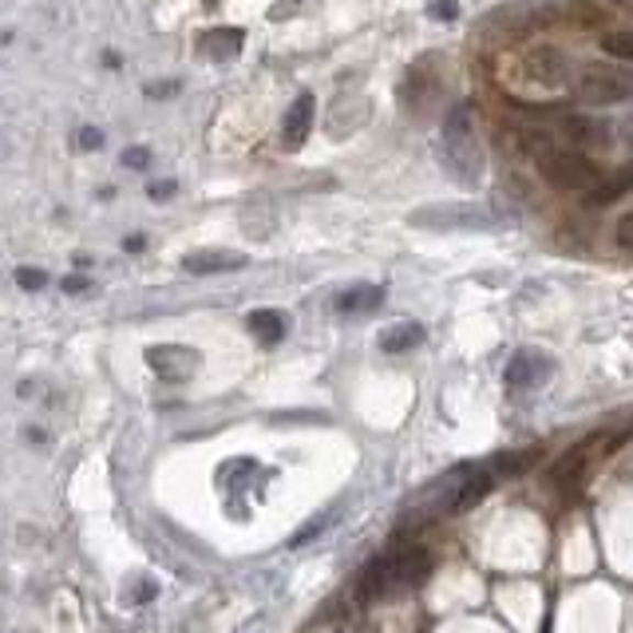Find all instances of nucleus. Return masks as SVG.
<instances>
[{
  "mask_svg": "<svg viewBox=\"0 0 633 633\" xmlns=\"http://www.w3.org/2000/svg\"><path fill=\"white\" fill-rule=\"evenodd\" d=\"M622 138H625V143H630V147H633V111L622 119Z\"/></svg>",
  "mask_w": 633,
  "mask_h": 633,
  "instance_id": "obj_27",
  "label": "nucleus"
},
{
  "mask_svg": "<svg viewBox=\"0 0 633 633\" xmlns=\"http://www.w3.org/2000/svg\"><path fill=\"white\" fill-rule=\"evenodd\" d=\"M618 242H622L625 249H633V210L618 218Z\"/></svg>",
  "mask_w": 633,
  "mask_h": 633,
  "instance_id": "obj_24",
  "label": "nucleus"
},
{
  "mask_svg": "<svg viewBox=\"0 0 633 633\" xmlns=\"http://www.w3.org/2000/svg\"><path fill=\"white\" fill-rule=\"evenodd\" d=\"M574 99L590 103V108H610V103H625L633 99V68L630 64H586L574 79Z\"/></svg>",
  "mask_w": 633,
  "mask_h": 633,
  "instance_id": "obj_3",
  "label": "nucleus"
},
{
  "mask_svg": "<svg viewBox=\"0 0 633 633\" xmlns=\"http://www.w3.org/2000/svg\"><path fill=\"white\" fill-rule=\"evenodd\" d=\"M76 143H79V151H99V147H103V131H99V127H79Z\"/></svg>",
  "mask_w": 633,
  "mask_h": 633,
  "instance_id": "obj_22",
  "label": "nucleus"
},
{
  "mask_svg": "<svg viewBox=\"0 0 633 633\" xmlns=\"http://www.w3.org/2000/svg\"><path fill=\"white\" fill-rule=\"evenodd\" d=\"M16 286L29 289V293H32V289H44V286H48V274H44V269H36V266H20L16 269Z\"/></svg>",
  "mask_w": 633,
  "mask_h": 633,
  "instance_id": "obj_20",
  "label": "nucleus"
},
{
  "mask_svg": "<svg viewBox=\"0 0 633 633\" xmlns=\"http://www.w3.org/2000/svg\"><path fill=\"white\" fill-rule=\"evenodd\" d=\"M440 163H444V170L464 190H475L484 182L487 158H484V147H479V131H475L471 99H459L444 115V127H440Z\"/></svg>",
  "mask_w": 633,
  "mask_h": 633,
  "instance_id": "obj_1",
  "label": "nucleus"
},
{
  "mask_svg": "<svg viewBox=\"0 0 633 633\" xmlns=\"http://www.w3.org/2000/svg\"><path fill=\"white\" fill-rule=\"evenodd\" d=\"M123 246H127L131 254H138V249H143V237H138V234H135V237H127V242H123Z\"/></svg>",
  "mask_w": 633,
  "mask_h": 633,
  "instance_id": "obj_28",
  "label": "nucleus"
},
{
  "mask_svg": "<svg viewBox=\"0 0 633 633\" xmlns=\"http://www.w3.org/2000/svg\"><path fill=\"white\" fill-rule=\"evenodd\" d=\"M207 4H214V0H207Z\"/></svg>",
  "mask_w": 633,
  "mask_h": 633,
  "instance_id": "obj_30",
  "label": "nucleus"
},
{
  "mask_svg": "<svg viewBox=\"0 0 633 633\" xmlns=\"http://www.w3.org/2000/svg\"><path fill=\"white\" fill-rule=\"evenodd\" d=\"M246 329L262 341V345H277L281 336H286L289 321L277 309H254V313L246 316Z\"/></svg>",
  "mask_w": 633,
  "mask_h": 633,
  "instance_id": "obj_12",
  "label": "nucleus"
},
{
  "mask_svg": "<svg viewBox=\"0 0 633 633\" xmlns=\"http://www.w3.org/2000/svg\"><path fill=\"white\" fill-rule=\"evenodd\" d=\"M175 182H147V195L151 198H170V195H175Z\"/></svg>",
  "mask_w": 633,
  "mask_h": 633,
  "instance_id": "obj_26",
  "label": "nucleus"
},
{
  "mask_svg": "<svg viewBox=\"0 0 633 633\" xmlns=\"http://www.w3.org/2000/svg\"><path fill=\"white\" fill-rule=\"evenodd\" d=\"M336 519H341V507H325V511L313 514V519H309L306 526H297L293 538H289V546H293V551H301V546L316 543V538H325V531L336 523Z\"/></svg>",
  "mask_w": 633,
  "mask_h": 633,
  "instance_id": "obj_16",
  "label": "nucleus"
},
{
  "mask_svg": "<svg viewBox=\"0 0 633 633\" xmlns=\"http://www.w3.org/2000/svg\"><path fill=\"white\" fill-rule=\"evenodd\" d=\"M554 373V360L546 353H538V348H519V353L507 360V388L511 392H526V388H538L546 380V376Z\"/></svg>",
  "mask_w": 633,
  "mask_h": 633,
  "instance_id": "obj_7",
  "label": "nucleus"
},
{
  "mask_svg": "<svg viewBox=\"0 0 633 633\" xmlns=\"http://www.w3.org/2000/svg\"><path fill=\"white\" fill-rule=\"evenodd\" d=\"M420 230H484L495 226V218L475 202H444V207H420L408 218Z\"/></svg>",
  "mask_w": 633,
  "mask_h": 633,
  "instance_id": "obj_5",
  "label": "nucleus"
},
{
  "mask_svg": "<svg viewBox=\"0 0 633 633\" xmlns=\"http://www.w3.org/2000/svg\"><path fill=\"white\" fill-rule=\"evenodd\" d=\"M602 52H610L613 59H625V64H633V29L606 32V36H602Z\"/></svg>",
  "mask_w": 633,
  "mask_h": 633,
  "instance_id": "obj_18",
  "label": "nucleus"
},
{
  "mask_svg": "<svg viewBox=\"0 0 633 633\" xmlns=\"http://www.w3.org/2000/svg\"><path fill=\"white\" fill-rule=\"evenodd\" d=\"M380 306H385V289L380 286H353L336 297V309H341V313H368V309H380Z\"/></svg>",
  "mask_w": 633,
  "mask_h": 633,
  "instance_id": "obj_15",
  "label": "nucleus"
},
{
  "mask_svg": "<svg viewBox=\"0 0 633 633\" xmlns=\"http://www.w3.org/2000/svg\"><path fill=\"white\" fill-rule=\"evenodd\" d=\"M523 71H526V79L543 84V88H563L566 79H570V64H566V56L554 48V44L526 48L523 52Z\"/></svg>",
  "mask_w": 633,
  "mask_h": 633,
  "instance_id": "obj_8",
  "label": "nucleus"
},
{
  "mask_svg": "<svg viewBox=\"0 0 633 633\" xmlns=\"http://www.w3.org/2000/svg\"><path fill=\"white\" fill-rule=\"evenodd\" d=\"M249 266V257L242 249H190L182 257V269L190 277H214V274H230V269Z\"/></svg>",
  "mask_w": 633,
  "mask_h": 633,
  "instance_id": "obj_10",
  "label": "nucleus"
},
{
  "mask_svg": "<svg viewBox=\"0 0 633 633\" xmlns=\"http://www.w3.org/2000/svg\"><path fill=\"white\" fill-rule=\"evenodd\" d=\"M424 336L427 333L420 321H400V325H392L380 333V348H385V353H408V348L424 345Z\"/></svg>",
  "mask_w": 633,
  "mask_h": 633,
  "instance_id": "obj_14",
  "label": "nucleus"
},
{
  "mask_svg": "<svg viewBox=\"0 0 633 633\" xmlns=\"http://www.w3.org/2000/svg\"><path fill=\"white\" fill-rule=\"evenodd\" d=\"M151 163V151L147 147H131V151H123V167H131V170H143Z\"/></svg>",
  "mask_w": 633,
  "mask_h": 633,
  "instance_id": "obj_23",
  "label": "nucleus"
},
{
  "mask_svg": "<svg viewBox=\"0 0 633 633\" xmlns=\"http://www.w3.org/2000/svg\"><path fill=\"white\" fill-rule=\"evenodd\" d=\"M336 633H356V630H348V625H345V630H336Z\"/></svg>",
  "mask_w": 633,
  "mask_h": 633,
  "instance_id": "obj_29",
  "label": "nucleus"
},
{
  "mask_svg": "<svg viewBox=\"0 0 633 633\" xmlns=\"http://www.w3.org/2000/svg\"><path fill=\"white\" fill-rule=\"evenodd\" d=\"M432 574V554L424 546H408V551H388L380 558L365 566L360 574V590L356 598L360 602H376V598H388V593L412 590Z\"/></svg>",
  "mask_w": 633,
  "mask_h": 633,
  "instance_id": "obj_2",
  "label": "nucleus"
},
{
  "mask_svg": "<svg viewBox=\"0 0 633 633\" xmlns=\"http://www.w3.org/2000/svg\"><path fill=\"white\" fill-rule=\"evenodd\" d=\"M633 187V167H625V170H618V175L610 178V182H598V187L590 190V195H586V202H590V207H610L613 198H622L625 190Z\"/></svg>",
  "mask_w": 633,
  "mask_h": 633,
  "instance_id": "obj_17",
  "label": "nucleus"
},
{
  "mask_svg": "<svg viewBox=\"0 0 633 633\" xmlns=\"http://www.w3.org/2000/svg\"><path fill=\"white\" fill-rule=\"evenodd\" d=\"M427 16H432V20H455V16H459V0H427Z\"/></svg>",
  "mask_w": 633,
  "mask_h": 633,
  "instance_id": "obj_21",
  "label": "nucleus"
},
{
  "mask_svg": "<svg viewBox=\"0 0 633 633\" xmlns=\"http://www.w3.org/2000/svg\"><path fill=\"white\" fill-rule=\"evenodd\" d=\"M538 459V447H526V452H511V455H499L495 459V471L499 475H519V471H526V467Z\"/></svg>",
  "mask_w": 633,
  "mask_h": 633,
  "instance_id": "obj_19",
  "label": "nucleus"
},
{
  "mask_svg": "<svg viewBox=\"0 0 633 633\" xmlns=\"http://www.w3.org/2000/svg\"><path fill=\"white\" fill-rule=\"evenodd\" d=\"M538 163V175L551 182L554 190H574V195H590L598 182H602V170L593 158H586L582 151H558L551 147L546 155L534 158Z\"/></svg>",
  "mask_w": 633,
  "mask_h": 633,
  "instance_id": "obj_4",
  "label": "nucleus"
},
{
  "mask_svg": "<svg viewBox=\"0 0 633 633\" xmlns=\"http://www.w3.org/2000/svg\"><path fill=\"white\" fill-rule=\"evenodd\" d=\"M242 44H246V32L242 29H207L202 36H198V52H202L207 59H214V64H230V59H237Z\"/></svg>",
  "mask_w": 633,
  "mask_h": 633,
  "instance_id": "obj_11",
  "label": "nucleus"
},
{
  "mask_svg": "<svg viewBox=\"0 0 633 633\" xmlns=\"http://www.w3.org/2000/svg\"><path fill=\"white\" fill-rule=\"evenodd\" d=\"M91 289V277H64V293H88Z\"/></svg>",
  "mask_w": 633,
  "mask_h": 633,
  "instance_id": "obj_25",
  "label": "nucleus"
},
{
  "mask_svg": "<svg viewBox=\"0 0 633 633\" xmlns=\"http://www.w3.org/2000/svg\"><path fill=\"white\" fill-rule=\"evenodd\" d=\"M313 119H316V99L309 96V91H301V96L289 103L286 119H281V147L286 151L306 147L309 131H313Z\"/></svg>",
  "mask_w": 633,
  "mask_h": 633,
  "instance_id": "obj_9",
  "label": "nucleus"
},
{
  "mask_svg": "<svg viewBox=\"0 0 633 633\" xmlns=\"http://www.w3.org/2000/svg\"><path fill=\"white\" fill-rule=\"evenodd\" d=\"M563 131L574 147H598V143H606V123H598L590 115H566Z\"/></svg>",
  "mask_w": 633,
  "mask_h": 633,
  "instance_id": "obj_13",
  "label": "nucleus"
},
{
  "mask_svg": "<svg viewBox=\"0 0 633 633\" xmlns=\"http://www.w3.org/2000/svg\"><path fill=\"white\" fill-rule=\"evenodd\" d=\"M147 365L158 380H167V385H182L190 376L202 368V353L190 345H151L147 348Z\"/></svg>",
  "mask_w": 633,
  "mask_h": 633,
  "instance_id": "obj_6",
  "label": "nucleus"
}]
</instances>
